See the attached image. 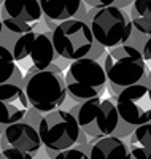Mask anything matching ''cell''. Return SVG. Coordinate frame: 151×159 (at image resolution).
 <instances>
[{"instance_id": "10", "label": "cell", "mask_w": 151, "mask_h": 159, "mask_svg": "<svg viewBox=\"0 0 151 159\" xmlns=\"http://www.w3.org/2000/svg\"><path fill=\"white\" fill-rule=\"evenodd\" d=\"M78 147L89 154V159H132L129 143L118 135L91 139Z\"/></svg>"}, {"instance_id": "24", "label": "cell", "mask_w": 151, "mask_h": 159, "mask_svg": "<svg viewBox=\"0 0 151 159\" xmlns=\"http://www.w3.org/2000/svg\"><path fill=\"white\" fill-rule=\"evenodd\" d=\"M5 127H7V126H2V124H0V137L3 135V132H5Z\"/></svg>"}, {"instance_id": "21", "label": "cell", "mask_w": 151, "mask_h": 159, "mask_svg": "<svg viewBox=\"0 0 151 159\" xmlns=\"http://www.w3.org/2000/svg\"><path fill=\"white\" fill-rule=\"evenodd\" d=\"M130 147V154H132V159H151V151H146L143 150L142 147L135 143H129Z\"/></svg>"}, {"instance_id": "19", "label": "cell", "mask_w": 151, "mask_h": 159, "mask_svg": "<svg viewBox=\"0 0 151 159\" xmlns=\"http://www.w3.org/2000/svg\"><path fill=\"white\" fill-rule=\"evenodd\" d=\"M0 159H35V156L21 151L18 148H13L7 142V139L2 135L0 137Z\"/></svg>"}, {"instance_id": "9", "label": "cell", "mask_w": 151, "mask_h": 159, "mask_svg": "<svg viewBox=\"0 0 151 159\" xmlns=\"http://www.w3.org/2000/svg\"><path fill=\"white\" fill-rule=\"evenodd\" d=\"M30 103L19 83L0 84V124L8 126L25 118Z\"/></svg>"}, {"instance_id": "17", "label": "cell", "mask_w": 151, "mask_h": 159, "mask_svg": "<svg viewBox=\"0 0 151 159\" xmlns=\"http://www.w3.org/2000/svg\"><path fill=\"white\" fill-rule=\"evenodd\" d=\"M22 73L16 61H13L7 54L0 52V84L3 83H22Z\"/></svg>"}, {"instance_id": "14", "label": "cell", "mask_w": 151, "mask_h": 159, "mask_svg": "<svg viewBox=\"0 0 151 159\" xmlns=\"http://www.w3.org/2000/svg\"><path fill=\"white\" fill-rule=\"evenodd\" d=\"M29 57L32 61V65H34L35 70L48 69L51 64L56 62L57 57H61L57 54L56 48H54V45H53L51 32H48V34H37L35 35Z\"/></svg>"}, {"instance_id": "20", "label": "cell", "mask_w": 151, "mask_h": 159, "mask_svg": "<svg viewBox=\"0 0 151 159\" xmlns=\"http://www.w3.org/2000/svg\"><path fill=\"white\" fill-rule=\"evenodd\" d=\"M53 159H89V154L85 150H81L78 145H75L72 148L59 151Z\"/></svg>"}, {"instance_id": "11", "label": "cell", "mask_w": 151, "mask_h": 159, "mask_svg": "<svg viewBox=\"0 0 151 159\" xmlns=\"http://www.w3.org/2000/svg\"><path fill=\"white\" fill-rule=\"evenodd\" d=\"M3 137L7 139V142L13 148H18V150L25 151V153H30L34 156H37L38 151L43 147L42 139H40V135H38V129L32 123L25 121V119H21V121H18V123L8 124L5 127Z\"/></svg>"}, {"instance_id": "2", "label": "cell", "mask_w": 151, "mask_h": 159, "mask_svg": "<svg viewBox=\"0 0 151 159\" xmlns=\"http://www.w3.org/2000/svg\"><path fill=\"white\" fill-rule=\"evenodd\" d=\"M21 84L30 107L40 113L61 108L68 97L62 72H56L53 69L35 70L32 67L22 78Z\"/></svg>"}, {"instance_id": "8", "label": "cell", "mask_w": 151, "mask_h": 159, "mask_svg": "<svg viewBox=\"0 0 151 159\" xmlns=\"http://www.w3.org/2000/svg\"><path fill=\"white\" fill-rule=\"evenodd\" d=\"M115 103L121 121L132 127L151 121V86L142 81L121 89Z\"/></svg>"}, {"instance_id": "3", "label": "cell", "mask_w": 151, "mask_h": 159, "mask_svg": "<svg viewBox=\"0 0 151 159\" xmlns=\"http://www.w3.org/2000/svg\"><path fill=\"white\" fill-rule=\"evenodd\" d=\"M67 96L75 102L102 97L108 86L103 64L89 56L68 62L65 73Z\"/></svg>"}, {"instance_id": "13", "label": "cell", "mask_w": 151, "mask_h": 159, "mask_svg": "<svg viewBox=\"0 0 151 159\" xmlns=\"http://www.w3.org/2000/svg\"><path fill=\"white\" fill-rule=\"evenodd\" d=\"M35 35L37 34L34 30L25 34H13L3 27L2 35H0V52L7 54L13 61L21 62L25 57H29Z\"/></svg>"}, {"instance_id": "12", "label": "cell", "mask_w": 151, "mask_h": 159, "mask_svg": "<svg viewBox=\"0 0 151 159\" xmlns=\"http://www.w3.org/2000/svg\"><path fill=\"white\" fill-rule=\"evenodd\" d=\"M0 16H7L35 27V24L42 19L43 11L38 0H2Z\"/></svg>"}, {"instance_id": "18", "label": "cell", "mask_w": 151, "mask_h": 159, "mask_svg": "<svg viewBox=\"0 0 151 159\" xmlns=\"http://www.w3.org/2000/svg\"><path fill=\"white\" fill-rule=\"evenodd\" d=\"M129 143H135L139 147H142L143 150L151 151V121L137 126L130 134Z\"/></svg>"}, {"instance_id": "15", "label": "cell", "mask_w": 151, "mask_h": 159, "mask_svg": "<svg viewBox=\"0 0 151 159\" xmlns=\"http://www.w3.org/2000/svg\"><path fill=\"white\" fill-rule=\"evenodd\" d=\"M38 2L43 16L54 22L75 18L83 8V0H38Z\"/></svg>"}, {"instance_id": "5", "label": "cell", "mask_w": 151, "mask_h": 159, "mask_svg": "<svg viewBox=\"0 0 151 159\" xmlns=\"http://www.w3.org/2000/svg\"><path fill=\"white\" fill-rule=\"evenodd\" d=\"M70 111L76 116L81 130L91 139L113 135L121 121L116 103L102 97L83 100L76 103Z\"/></svg>"}, {"instance_id": "1", "label": "cell", "mask_w": 151, "mask_h": 159, "mask_svg": "<svg viewBox=\"0 0 151 159\" xmlns=\"http://www.w3.org/2000/svg\"><path fill=\"white\" fill-rule=\"evenodd\" d=\"M103 69L112 94L116 96L121 89L142 81L146 75V61L139 48L124 43L108 48L103 57Z\"/></svg>"}, {"instance_id": "7", "label": "cell", "mask_w": 151, "mask_h": 159, "mask_svg": "<svg viewBox=\"0 0 151 159\" xmlns=\"http://www.w3.org/2000/svg\"><path fill=\"white\" fill-rule=\"evenodd\" d=\"M37 129L43 148L53 151H62L75 147L81 134L76 116L70 110L64 108L43 113Z\"/></svg>"}, {"instance_id": "25", "label": "cell", "mask_w": 151, "mask_h": 159, "mask_svg": "<svg viewBox=\"0 0 151 159\" xmlns=\"http://www.w3.org/2000/svg\"><path fill=\"white\" fill-rule=\"evenodd\" d=\"M2 30H3V22H2V18H0V35H2Z\"/></svg>"}, {"instance_id": "22", "label": "cell", "mask_w": 151, "mask_h": 159, "mask_svg": "<svg viewBox=\"0 0 151 159\" xmlns=\"http://www.w3.org/2000/svg\"><path fill=\"white\" fill-rule=\"evenodd\" d=\"M91 8H100V7H108V5H116V0H83Z\"/></svg>"}, {"instance_id": "16", "label": "cell", "mask_w": 151, "mask_h": 159, "mask_svg": "<svg viewBox=\"0 0 151 159\" xmlns=\"http://www.w3.org/2000/svg\"><path fill=\"white\" fill-rule=\"evenodd\" d=\"M130 19L132 27L140 35L151 37V0H134Z\"/></svg>"}, {"instance_id": "23", "label": "cell", "mask_w": 151, "mask_h": 159, "mask_svg": "<svg viewBox=\"0 0 151 159\" xmlns=\"http://www.w3.org/2000/svg\"><path fill=\"white\" fill-rule=\"evenodd\" d=\"M140 51H142L146 64H151V37H146V40H145V43H143Z\"/></svg>"}, {"instance_id": "6", "label": "cell", "mask_w": 151, "mask_h": 159, "mask_svg": "<svg viewBox=\"0 0 151 159\" xmlns=\"http://www.w3.org/2000/svg\"><path fill=\"white\" fill-rule=\"evenodd\" d=\"M51 40L57 54L65 61L89 56L95 45L89 22L80 18L57 22L51 29Z\"/></svg>"}, {"instance_id": "4", "label": "cell", "mask_w": 151, "mask_h": 159, "mask_svg": "<svg viewBox=\"0 0 151 159\" xmlns=\"http://www.w3.org/2000/svg\"><path fill=\"white\" fill-rule=\"evenodd\" d=\"M88 18L94 40L107 49L124 45L132 37L134 27L130 15L124 13L118 5L92 8L88 13Z\"/></svg>"}]
</instances>
